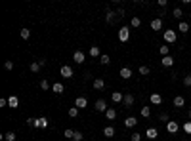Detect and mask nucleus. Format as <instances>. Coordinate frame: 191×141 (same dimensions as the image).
<instances>
[{
  "mask_svg": "<svg viewBox=\"0 0 191 141\" xmlns=\"http://www.w3.org/2000/svg\"><path fill=\"white\" fill-rule=\"evenodd\" d=\"M128 38H130V29H128V27H121V29H118V40L126 42Z\"/></svg>",
  "mask_w": 191,
  "mask_h": 141,
  "instance_id": "obj_1",
  "label": "nucleus"
},
{
  "mask_svg": "<svg viewBox=\"0 0 191 141\" xmlns=\"http://www.w3.org/2000/svg\"><path fill=\"white\" fill-rule=\"evenodd\" d=\"M94 109H96L97 112H105L109 107H107V103H105V99H97V101H96V105H94Z\"/></svg>",
  "mask_w": 191,
  "mask_h": 141,
  "instance_id": "obj_2",
  "label": "nucleus"
},
{
  "mask_svg": "<svg viewBox=\"0 0 191 141\" xmlns=\"http://www.w3.org/2000/svg\"><path fill=\"white\" fill-rule=\"evenodd\" d=\"M164 40H166V42H170V44H172V42H176V31L166 29V31H164Z\"/></svg>",
  "mask_w": 191,
  "mask_h": 141,
  "instance_id": "obj_3",
  "label": "nucleus"
},
{
  "mask_svg": "<svg viewBox=\"0 0 191 141\" xmlns=\"http://www.w3.org/2000/svg\"><path fill=\"white\" fill-rule=\"evenodd\" d=\"M75 107L76 109H86L88 107V101H86V97H76V101H75Z\"/></svg>",
  "mask_w": 191,
  "mask_h": 141,
  "instance_id": "obj_4",
  "label": "nucleus"
},
{
  "mask_svg": "<svg viewBox=\"0 0 191 141\" xmlns=\"http://www.w3.org/2000/svg\"><path fill=\"white\" fill-rule=\"evenodd\" d=\"M61 76L63 78H73V69H71L69 65H63L61 67Z\"/></svg>",
  "mask_w": 191,
  "mask_h": 141,
  "instance_id": "obj_5",
  "label": "nucleus"
},
{
  "mask_svg": "<svg viewBox=\"0 0 191 141\" xmlns=\"http://www.w3.org/2000/svg\"><path fill=\"white\" fill-rule=\"evenodd\" d=\"M73 59H75V63H84V59H86V55H84V52L76 50V52L73 53Z\"/></svg>",
  "mask_w": 191,
  "mask_h": 141,
  "instance_id": "obj_6",
  "label": "nucleus"
},
{
  "mask_svg": "<svg viewBox=\"0 0 191 141\" xmlns=\"http://www.w3.org/2000/svg\"><path fill=\"white\" fill-rule=\"evenodd\" d=\"M34 128H42V130H46V128H48V118H46V116L37 118V126H34Z\"/></svg>",
  "mask_w": 191,
  "mask_h": 141,
  "instance_id": "obj_7",
  "label": "nucleus"
},
{
  "mask_svg": "<svg viewBox=\"0 0 191 141\" xmlns=\"http://www.w3.org/2000/svg\"><path fill=\"white\" fill-rule=\"evenodd\" d=\"M111 99H113V103H122V101H124V95L121 94V91H113V94H111Z\"/></svg>",
  "mask_w": 191,
  "mask_h": 141,
  "instance_id": "obj_8",
  "label": "nucleus"
},
{
  "mask_svg": "<svg viewBox=\"0 0 191 141\" xmlns=\"http://www.w3.org/2000/svg\"><path fill=\"white\" fill-rule=\"evenodd\" d=\"M166 130H168V133H176L180 130V124L178 122H168L166 124Z\"/></svg>",
  "mask_w": 191,
  "mask_h": 141,
  "instance_id": "obj_9",
  "label": "nucleus"
},
{
  "mask_svg": "<svg viewBox=\"0 0 191 141\" xmlns=\"http://www.w3.org/2000/svg\"><path fill=\"white\" fill-rule=\"evenodd\" d=\"M8 105H10L12 109H17V107H19V99H17V95H10V97H8Z\"/></svg>",
  "mask_w": 191,
  "mask_h": 141,
  "instance_id": "obj_10",
  "label": "nucleus"
},
{
  "mask_svg": "<svg viewBox=\"0 0 191 141\" xmlns=\"http://www.w3.org/2000/svg\"><path fill=\"white\" fill-rule=\"evenodd\" d=\"M151 29H153V31H161V29H162V21H161V17H157V19L151 21Z\"/></svg>",
  "mask_w": 191,
  "mask_h": 141,
  "instance_id": "obj_11",
  "label": "nucleus"
},
{
  "mask_svg": "<svg viewBox=\"0 0 191 141\" xmlns=\"http://www.w3.org/2000/svg\"><path fill=\"white\" fill-rule=\"evenodd\" d=\"M136 124H138L136 116H128V118H126V120H124V126H126V128H134V126H136Z\"/></svg>",
  "mask_w": 191,
  "mask_h": 141,
  "instance_id": "obj_12",
  "label": "nucleus"
},
{
  "mask_svg": "<svg viewBox=\"0 0 191 141\" xmlns=\"http://www.w3.org/2000/svg\"><path fill=\"white\" fill-rule=\"evenodd\" d=\"M130 76H132V70H130L128 67H122V69H121V78H124V80H128V78H130Z\"/></svg>",
  "mask_w": 191,
  "mask_h": 141,
  "instance_id": "obj_13",
  "label": "nucleus"
},
{
  "mask_svg": "<svg viewBox=\"0 0 191 141\" xmlns=\"http://www.w3.org/2000/svg\"><path fill=\"white\" fill-rule=\"evenodd\" d=\"M145 136L149 137V139H157V136H159V132H157V128H147V132H145Z\"/></svg>",
  "mask_w": 191,
  "mask_h": 141,
  "instance_id": "obj_14",
  "label": "nucleus"
},
{
  "mask_svg": "<svg viewBox=\"0 0 191 141\" xmlns=\"http://www.w3.org/2000/svg\"><path fill=\"white\" fill-rule=\"evenodd\" d=\"M122 103H124V107H132V105H134V95L132 94H126Z\"/></svg>",
  "mask_w": 191,
  "mask_h": 141,
  "instance_id": "obj_15",
  "label": "nucleus"
},
{
  "mask_svg": "<svg viewBox=\"0 0 191 141\" xmlns=\"http://www.w3.org/2000/svg\"><path fill=\"white\" fill-rule=\"evenodd\" d=\"M103 136L105 137H113L115 136V128H113V126H105L103 128Z\"/></svg>",
  "mask_w": 191,
  "mask_h": 141,
  "instance_id": "obj_16",
  "label": "nucleus"
},
{
  "mask_svg": "<svg viewBox=\"0 0 191 141\" xmlns=\"http://www.w3.org/2000/svg\"><path fill=\"white\" fill-rule=\"evenodd\" d=\"M52 90L55 91V94H63V90H65V86H63L61 82H55V84H52Z\"/></svg>",
  "mask_w": 191,
  "mask_h": 141,
  "instance_id": "obj_17",
  "label": "nucleus"
},
{
  "mask_svg": "<svg viewBox=\"0 0 191 141\" xmlns=\"http://www.w3.org/2000/svg\"><path fill=\"white\" fill-rule=\"evenodd\" d=\"M115 17H118V15H117V12H113V10H107V15H105V19H107V23H113V21H115Z\"/></svg>",
  "mask_w": 191,
  "mask_h": 141,
  "instance_id": "obj_18",
  "label": "nucleus"
},
{
  "mask_svg": "<svg viewBox=\"0 0 191 141\" xmlns=\"http://www.w3.org/2000/svg\"><path fill=\"white\" fill-rule=\"evenodd\" d=\"M161 63H162V67H172L174 65V59L170 57V55H166V57H162Z\"/></svg>",
  "mask_w": 191,
  "mask_h": 141,
  "instance_id": "obj_19",
  "label": "nucleus"
},
{
  "mask_svg": "<svg viewBox=\"0 0 191 141\" xmlns=\"http://www.w3.org/2000/svg\"><path fill=\"white\" fill-rule=\"evenodd\" d=\"M105 116H107V120H115L117 118V111L115 109H107L105 111Z\"/></svg>",
  "mask_w": 191,
  "mask_h": 141,
  "instance_id": "obj_20",
  "label": "nucleus"
},
{
  "mask_svg": "<svg viewBox=\"0 0 191 141\" xmlns=\"http://www.w3.org/2000/svg\"><path fill=\"white\" fill-rule=\"evenodd\" d=\"M186 105V99H183L182 95H176L174 97V107H183Z\"/></svg>",
  "mask_w": 191,
  "mask_h": 141,
  "instance_id": "obj_21",
  "label": "nucleus"
},
{
  "mask_svg": "<svg viewBox=\"0 0 191 141\" xmlns=\"http://www.w3.org/2000/svg\"><path fill=\"white\" fill-rule=\"evenodd\" d=\"M149 101H151L153 105H161V101H162V97H161L159 94H151V97H149Z\"/></svg>",
  "mask_w": 191,
  "mask_h": 141,
  "instance_id": "obj_22",
  "label": "nucleus"
},
{
  "mask_svg": "<svg viewBox=\"0 0 191 141\" xmlns=\"http://www.w3.org/2000/svg\"><path fill=\"white\" fill-rule=\"evenodd\" d=\"M103 88H105V82L101 78H96L94 80V90H103Z\"/></svg>",
  "mask_w": 191,
  "mask_h": 141,
  "instance_id": "obj_23",
  "label": "nucleus"
},
{
  "mask_svg": "<svg viewBox=\"0 0 191 141\" xmlns=\"http://www.w3.org/2000/svg\"><path fill=\"white\" fill-rule=\"evenodd\" d=\"M140 25H141V19H140V17H132V19H130V27H134V29H138Z\"/></svg>",
  "mask_w": 191,
  "mask_h": 141,
  "instance_id": "obj_24",
  "label": "nucleus"
},
{
  "mask_svg": "<svg viewBox=\"0 0 191 141\" xmlns=\"http://www.w3.org/2000/svg\"><path fill=\"white\" fill-rule=\"evenodd\" d=\"M180 33H189V23H186V21H180Z\"/></svg>",
  "mask_w": 191,
  "mask_h": 141,
  "instance_id": "obj_25",
  "label": "nucleus"
},
{
  "mask_svg": "<svg viewBox=\"0 0 191 141\" xmlns=\"http://www.w3.org/2000/svg\"><path fill=\"white\" fill-rule=\"evenodd\" d=\"M16 133H13V132H8V133H4V136H2V139H6V141H16Z\"/></svg>",
  "mask_w": 191,
  "mask_h": 141,
  "instance_id": "obj_26",
  "label": "nucleus"
},
{
  "mask_svg": "<svg viewBox=\"0 0 191 141\" xmlns=\"http://www.w3.org/2000/svg\"><path fill=\"white\" fill-rule=\"evenodd\" d=\"M19 34H21V38H23V40H29L31 31H29V29H21V31H19Z\"/></svg>",
  "mask_w": 191,
  "mask_h": 141,
  "instance_id": "obj_27",
  "label": "nucleus"
},
{
  "mask_svg": "<svg viewBox=\"0 0 191 141\" xmlns=\"http://www.w3.org/2000/svg\"><path fill=\"white\" fill-rule=\"evenodd\" d=\"M40 67H42V65H40L38 61H33V63H31V73H38Z\"/></svg>",
  "mask_w": 191,
  "mask_h": 141,
  "instance_id": "obj_28",
  "label": "nucleus"
},
{
  "mask_svg": "<svg viewBox=\"0 0 191 141\" xmlns=\"http://www.w3.org/2000/svg\"><path fill=\"white\" fill-rule=\"evenodd\" d=\"M90 55H92V57H97V55H100V48H97V46H92V48H90Z\"/></svg>",
  "mask_w": 191,
  "mask_h": 141,
  "instance_id": "obj_29",
  "label": "nucleus"
},
{
  "mask_svg": "<svg viewBox=\"0 0 191 141\" xmlns=\"http://www.w3.org/2000/svg\"><path fill=\"white\" fill-rule=\"evenodd\" d=\"M149 115H151V109H149V107H141V116H143V118H149Z\"/></svg>",
  "mask_w": 191,
  "mask_h": 141,
  "instance_id": "obj_30",
  "label": "nucleus"
},
{
  "mask_svg": "<svg viewBox=\"0 0 191 141\" xmlns=\"http://www.w3.org/2000/svg\"><path fill=\"white\" fill-rule=\"evenodd\" d=\"M69 116H71V118H76V116H79V109H76V107H71V109H69Z\"/></svg>",
  "mask_w": 191,
  "mask_h": 141,
  "instance_id": "obj_31",
  "label": "nucleus"
},
{
  "mask_svg": "<svg viewBox=\"0 0 191 141\" xmlns=\"http://www.w3.org/2000/svg\"><path fill=\"white\" fill-rule=\"evenodd\" d=\"M172 15H174L176 19H182V15H183V12H182L180 8H174V12H172Z\"/></svg>",
  "mask_w": 191,
  "mask_h": 141,
  "instance_id": "obj_32",
  "label": "nucleus"
},
{
  "mask_svg": "<svg viewBox=\"0 0 191 141\" xmlns=\"http://www.w3.org/2000/svg\"><path fill=\"white\" fill-rule=\"evenodd\" d=\"M159 118H161V122H166V124L170 122V116H168V112H161Z\"/></svg>",
  "mask_w": 191,
  "mask_h": 141,
  "instance_id": "obj_33",
  "label": "nucleus"
},
{
  "mask_svg": "<svg viewBox=\"0 0 191 141\" xmlns=\"http://www.w3.org/2000/svg\"><path fill=\"white\" fill-rule=\"evenodd\" d=\"M100 61L103 63V65H109V63H111V57H109V55H107V53H103V55H101V59H100Z\"/></svg>",
  "mask_w": 191,
  "mask_h": 141,
  "instance_id": "obj_34",
  "label": "nucleus"
},
{
  "mask_svg": "<svg viewBox=\"0 0 191 141\" xmlns=\"http://www.w3.org/2000/svg\"><path fill=\"white\" fill-rule=\"evenodd\" d=\"M140 74H143V76H147V74H149V67H145V65H141V67H140Z\"/></svg>",
  "mask_w": 191,
  "mask_h": 141,
  "instance_id": "obj_35",
  "label": "nucleus"
},
{
  "mask_svg": "<svg viewBox=\"0 0 191 141\" xmlns=\"http://www.w3.org/2000/svg\"><path fill=\"white\" fill-rule=\"evenodd\" d=\"M40 88L42 90H50L52 86H50V82H48V80H40Z\"/></svg>",
  "mask_w": 191,
  "mask_h": 141,
  "instance_id": "obj_36",
  "label": "nucleus"
},
{
  "mask_svg": "<svg viewBox=\"0 0 191 141\" xmlns=\"http://www.w3.org/2000/svg\"><path fill=\"white\" fill-rule=\"evenodd\" d=\"M159 52H161L162 57H166V55H168V46H161V48H159Z\"/></svg>",
  "mask_w": 191,
  "mask_h": 141,
  "instance_id": "obj_37",
  "label": "nucleus"
},
{
  "mask_svg": "<svg viewBox=\"0 0 191 141\" xmlns=\"http://www.w3.org/2000/svg\"><path fill=\"white\" fill-rule=\"evenodd\" d=\"M27 126H29V128H34V126H37V118H27Z\"/></svg>",
  "mask_w": 191,
  "mask_h": 141,
  "instance_id": "obj_38",
  "label": "nucleus"
},
{
  "mask_svg": "<svg viewBox=\"0 0 191 141\" xmlns=\"http://www.w3.org/2000/svg\"><path fill=\"white\" fill-rule=\"evenodd\" d=\"M130 139L132 141H141V133H138V132H134L132 136H130Z\"/></svg>",
  "mask_w": 191,
  "mask_h": 141,
  "instance_id": "obj_39",
  "label": "nucleus"
},
{
  "mask_svg": "<svg viewBox=\"0 0 191 141\" xmlns=\"http://www.w3.org/2000/svg\"><path fill=\"white\" fill-rule=\"evenodd\" d=\"M183 84H186L187 88L191 86V74H186V76H183Z\"/></svg>",
  "mask_w": 191,
  "mask_h": 141,
  "instance_id": "obj_40",
  "label": "nucleus"
},
{
  "mask_svg": "<svg viewBox=\"0 0 191 141\" xmlns=\"http://www.w3.org/2000/svg\"><path fill=\"white\" fill-rule=\"evenodd\" d=\"M4 69H6V70H12V69H13V61H6V63H4Z\"/></svg>",
  "mask_w": 191,
  "mask_h": 141,
  "instance_id": "obj_41",
  "label": "nucleus"
},
{
  "mask_svg": "<svg viewBox=\"0 0 191 141\" xmlns=\"http://www.w3.org/2000/svg\"><path fill=\"white\" fill-rule=\"evenodd\" d=\"M73 141H82V133H80V132H75V136H73Z\"/></svg>",
  "mask_w": 191,
  "mask_h": 141,
  "instance_id": "obj_42",
  "label": "nucleus"
},
{
  "mask_svg": "<svg viewBox=\"0 0 191 141\" xmlns=\"http://www.w3.org/2000/svg\"><path fill=\"white\" fill-rule=\"evenodd\" d=\"M63 133H65V137H71V139H73V136H75V132H73V130H69V128L63 132Z\"/></svg>",
  "mask_w": 191,
  "mask_h": 141,
  "instance_id": "obj_43",
  "label": "nucleus"
},
{
  "mask_svg": "<svg viewBox=\"0 0 191 141\" xmlns=\"http://www.w3.org/2000/svg\"><path fill=\"white\" fill-rule=\"evenodd\" d=\"M183 130H186L189 136H191V122H186V124H183Z\"/></svg>",
  "mask_w": 191,
  "mask_h": 141,
  "instance_id": "obj_44",
  "label": "nucleus"
},
{
  "mask_svg": "<svg viewBox=\"0 0 191 141\" xmlns=\"http://www.w3.org/2000/svg\"><path fill=\"white\" fill-rule=\"evenodd\" d=\"M157 4L161 6V8H166V4H168V2H166V0H159V2H157Z\"/></svg>",
  "mask_w": 191,
  "mask_h": 141,
  "instance_id": "obj_45",
  "label": "nucleus"
},
{
  "mask_svg": "<svg viewBox=\"0 0 191 141\" xmlns=\"http://www.w3.org/2000/svg\"><path fill=\"white\" fill-rule=\"evenodd\" d=\"M6 105H8V99H4V97H2V99H0V107H6Z\"/></svg>",
  "mask_w": 191,
  "mask_h": 141,
  "instance_id": "obj_46",
  "label": "nucleus"
},
{
  "mask_svg": "<svg viewBox=\"0 0 191 141\" xmlns=\"http://www.w3.org/2000/svg\"><path fill=\"white\" fill-rule=\"evenodd\" d=\"M189 118H191V111H189Z\"/></svg>",
  "mask_w": 191,
  "mask_h": 141,
  "instance_id": "obj_47",
  "label": "nucleus"
}]
</instances>
